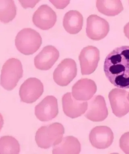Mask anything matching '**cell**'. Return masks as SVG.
Returning a JSON list of instances; mask_svg holds the SVG:
<instances>
[{"mask_svg": "<svg viewBox=\"0 0 129 154\" xmlns=\"http://www.w3.org/2000/svg\"><path fill=\"white\" fill-rule=\"evenodd\" d=\"M103 70L105 75L114 86L129 88V46L117 47L106 56Z\"/></svg>", "mask_w": 129, "mask_h": 154, "instance_id": "1", "label": "cell"}, {"mask_svg": "<svg viewBox=\"0 0 129 154\" xmlns=\"http://www.w3.org/2000/svg\"><path fill=\"white\" fill-rule=\"evenodd\" d=\"M64 131L63 125L58 123L42 126L36 133V142L40 147L44 149L49 148L60 142Z\"/></svg>", "mask_w": 129, "mask_h": 154, "instance_id": "2", "label": "cell"}, {"mask_svg": "<svg viewBox=\"0 0 129 154\" xmlns=\"http://www.w3.org/2000/svg\"><path fill=\"white\" fill-rule=\"evenodd\" d=\"M15 45L17 50L25 55L35 52L40 48L42 39L39 33L30 28L23 29L16 36Z\"/></svg>", "mask_w": 129, "mask_h": 154, "instance_id": "3", "label": "cell"}, {"mask_svg": "<svg viewBox=\"0 0 129 154\" xmlns=\"http://www.w3.org/2000/svg\"><path fill=\"white\" fill-rule=\"evenodd\" d=\"M22 66L18 59L11 58L3 64L1 70V85L5 89L10 91L16 86L23 75Z\"/></svg>", "mask_w": 129, "mask_h": 154, "instance_id": "4", "label": "cell"}, {"mask_svg": "<svg viewBox=\"0 0 129 154\" xmlns=\"http://www.w3.org/2000/svg\"><path fill=\"white\" fill-rule=\"evenodd\" d=\"M77 72V64L75 61L71 58L64 59L55 69L53 79L58 85L66 86L75 77Z\"/></svg>", "mask_w": 129, "mask_h": 154, "instance_id": "5", "label": "cell"}, {"mask_svg": "<svg viewBox=\"0 0 129 154\" xmlns=\"http://www.w3.org/2000/svg\"><path fill=\"white\" fill-rule=\"evenodd\" d=\"M43 91V85L40 80L36 78H30L21 85L19 95L22 102L32 103L39 98Z\"/></svg>", "mask_w": 129, "mask_h": 154, "instance_id": "6", "label": "cell"}, {"mask_svg": "<svg viewBox=\"0 0 129 154\" xmlns=\"http://www.w3.org/2000/svg\"><path fill=\"white\" fill-rule=\"evenodd\" d=\"M99 59V51L97 48L92 46L83 48L79 56L82 74L93 73L97 68Z\"/></svg>", "mask_w": 129, "mask_h": 154, "instance_id": "7", "label": "cell"}, {"mask_svg": "<svg viewBox=\"0 0 129 154\" xmlns=\"http://www.w3.org/2000/svg\"><path fill=\"white\" fill-rule=\"evenodd\" d=\"M110 30V25L105 19L92 14L87 19V35L90 39L99 40L105 37Z\"/></svg>", "mask_w": 129, "mask_h": 154, "instance_id": "8", "label": "cell"}, {"mask_svg": "<svg viewBox=\"0 0 129 154\" xmlns=\"http://www.w3.org/2000/svg\"><path fill=\"white\" fill-rule=\"evenodd\" d=\"M128 92L123 89L115 88L109 93L108 98L113 113L121 117L129 112V101Z\"/></svg>", "mask_w": 129, "mask_h": 154, "instance_id": "9", "label": "cell"}, {"mask_svg": "<svg viewBox=\"0 0 129 154\" xmlns=\"http://www.w3.org/2000/svg\"><path fill=\"white\" fill-rule=\"evenodd\" d=\"M35 113L42 121H47L55 118L58 113L57 99L52 96H48L35 108Z\"/></svg>", "mask_w": 129, "mask_h": 154, "instance_id": "10", "label": "cell"}, {"mask_svg": "<svg viewBox=\"0 0 129 154\" xmlns=\"http://www.w3.org/2000/svg\"><path fill=\"white\" fill-rule=\"evenodd\" d=\"M56 15L54 11L47 4L40 6L34 13L32 21L37 27L43 30L52 27L56 21Z\"/></svg>", "mask_w": 129, "mask_h": 154, "instance_id": "11", "label": "cell"}, {"mask_svg": "<svg viewBox=\"0 0 129 154\" xmlns=\"http://www.w3.org/2000/svg\"><path fill=\"white\" fill-rule=\"evenodd\" d=\"M85 117L93 122H100L107 117L108 111L104 98L100 95L94 96L88 102Z\"/></svg>", "mask_w": 129, "mask_h": 154, "instance_id": "12", "label": "cell"}, {"mask_svg": "<svg viewBox=\"0 0 129 154\" xmlns=\"http://www.w3.org/2000/svg\"><path fill=\"white\" fill-rule=\"evenodd\" d=\"M89 139L92 145L98 149H105L110 146L113 141V133L106 126H96L91 130Z\"/></svg>", "mask_w": 129, "mask_h": 154, "instance_id": "13", "label": "cell"}, {"mask_svg": "<svg viewBox=\"0 0 129 154\" xmlns=\"http://www.w3.org/2000/svg\"><path fill=\"white\" fill-rule=\"evenodd\" d=\"M59 56V52L55 47L52 45L46 46L34 57V65L38 69L48 70L54 64Z\"/></svg>", "mask_w": 129, "mask_h": 154, "instance_id": "14", "label": "cell"}, {"mask_svg": "<svg viewBox=\"0 0 129 154\" xmlns=\"http://www.w3.org/2000/svg\"><path fill=\"white\" fill-rule=\"evenodd\" d=\"M62 103L64 114L73 119L81 116L87 109V102L75 99L71 92H67L63 95Z\"/></svg>", "mask_w": 129, "mask_h": 154, "instance_id": "15", "label": "cell"}, {"mask_svg": "<svg viewBox=\"0 0 129 154\" xmlns=\"http://www.w3.org/2000/svg\"><path fill=\"white\" fill-rule=\"evenodd\" d=\"M97 90V86L94 81L87 78H82L72 86V95L77 100L86 101L91 98Z\"/></svg>", "mask_w": 129, "mask_h": 154, "instance_id": "16", "label": "cell"}, {"mask_svg": "<svg viewBox=\"0 0 129 154\" xmlns=\"http://www.w3.org/2000/svg\"><path fill=\"white\" fill-rule=\"evenodd\" d=\"M83 23L82 15L76 10L69 11L63 19V25L65 30L71 34H76L82 29Z\"/></svg>", "mask_w": 129, "mask_h": 154, "instance_id": "17", "label": "cell"}, {"mask_svg": "<svg viewBox=\"0 0 129 154\" xmlns=\"http://www.w3.org/2000/svg\"><path fill=\"white\" fill-rule=\"evenodd\" d=\"M81 146L78 139L73 136L62 138L60 142L53 146V154H74L80 153Z\"/></svg>", "mask_w": 129, "mask_h": 154, "instance_id": "18", "label": "cell"}, {"mask_svg": "<svg viewBox=\"0 0 129 154\" xmlns=\"http://www.w3.org/2000/svg\"><path fill=\"white\" fill-rule=\"evenodd\" d=\"M96 6L100 12L108 16L117 15L124 9L120 0H97Z\"/></svg>", "mask_w": 129, "mask_h": 154, "instance_id": "19", "label": "cell"}, {"mask_svg": "<svg viewBox=\"0 0 129 154\" xmlns=\"http://www.w3.org/2000/svg\"><path fill=\"white\" fill-rule=\"evenodd\" d=\"M16 14V7L13 0H0V19L6 23L11 21Z\"/></svg>", "mask_w": 129, "mask_h": 154, "instance_id": "20", "label": "cell"}, {"mask_svg": "<svg viewBox=\"0 0 129 154\" xmlns=\"http://www.w3.org/2000/svg\"><path fill=\"white\" fill-rule=\"evenodd\" d=\"M0 153L18 154L20 145L17 141L11 136H5L0 138Z\"/></svg>", "mask_w": 129, "mask_h": 154, "instance_id": "21", "label": "cell"}, {"mask_svg": "<svg viewBox=\"0 0 129 154\" xmlns=\"http://www.w3.org/2000/svg\"><path fill=\"white\" fill-rule=\"evenodd\" d=\"M120 147L126 154H129V132L124 134L121 137L119 141Z\"/></svg>", "mask_w": 129, "mask_h": 154, "instance_id": "22", "label": "cell"}, {"mask_svg": "<svg viewBox=\"0 0 129 154\" xmlns=\"http://www.w3.org/2000/svg\"><path fill=\"white\" fill-rule=\"evenodd\" d=\"M39 0H19L21 5L24 8L34 7Z\"/></svg>", "mask_w": 129, "mask_h": 154, "instance_id": "23", "label": "cell"}, {"mask_svg": "<svg viewBox=\"0 0 129 154\" xmlns=\"http://www.w3.org/2000/svg\"><path fill=\"white\" fill-rule=\"evenodd\" d=\"M124 32L125 35L129 39V22L127 23L124 26Z\"/></svg>", "mask_w": 129, "mask_h": 154, "instance_id": "24", "label": "cell"}, {"mask_svg": "<svg viewBox=\"0 0 129 154\" xmlns=\"http://www.w3.org/2000/svg\"><path fill=\"white\" fill-rule=\"evenodd\" d=\"M127 98L128 100L129 101V92L128 94V96H127Z\"/></svg>", "mask_w": 129, "mask_h": 154, "instance_id": "25", "label": "cell"}]
</instances>
